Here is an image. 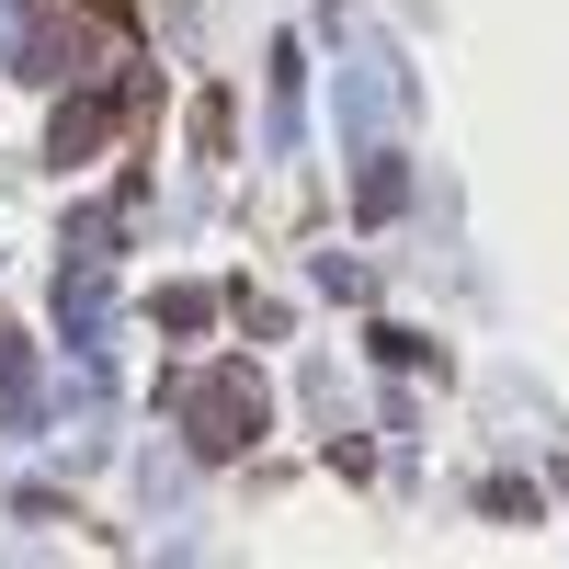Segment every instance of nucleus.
<instances>
[{"instance_id":"f257e3e1","label":"nucleus","mask_w":569,"mask_h":569,"mask_svg":"<svg viewBox=\"0 0 569 569\" xmlns=\"http://www.w3.org/2000/svg\"><path fill=\"white\" fill-rule=\"evenodd\" d=\"M240 433H262V388L228 365V376H206V388H194V445H217V456H228Z\"/></svg>"}]
</instances>
